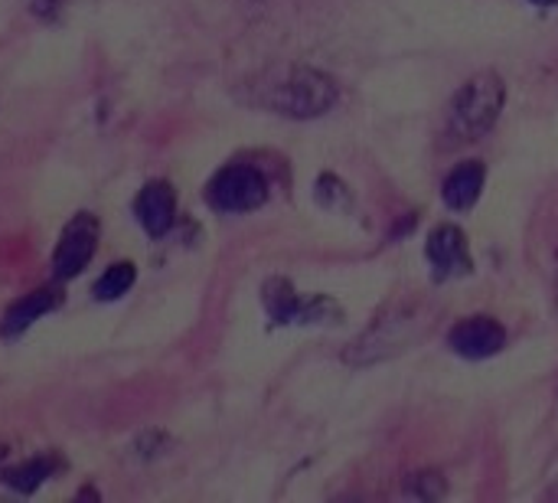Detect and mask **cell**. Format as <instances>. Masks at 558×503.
Masks as SVG:
<instances>
[{
	"label": "cell",
	"mask_w": 558,
	"mask_h": 503,
	"mask_svg": "<svg viewBox=\"0 0 558 503\" xmlns=\"http://www.w3.org/2000/svg\"><path fill=\"white\" fill-rule=\"evenodd\" d=\"M95 245H98V219L92 213H78L62 229V239L52 252V278L65 282V278L82 275L95 255Z\"/></svg>",
	"instance_id": "6"
},
{
	"label": "cell",
	"mask_w": 558,
	"mask_h": 503,
	"mask_svg": "<svg viewBox=\"0 0 558 503\" xmlns=\"http://www.w3.org/2000/svg\"><path fill=\"white\" fill-rule=\"evenodd\" d=\"M428 331H432V311L422 301L389 308L379 318H373V324L356 337V344L347 350V363H353V367L383 363V360L409 350L412 344H418Z\"/></svg>",
	"instance_id": "2"
},
{
	"label": "cell",
	"mask_w": 558,
	"mask_h": 503,
	"mask_svg": "<svg viewBox=\"0 0 558 503\" xmlns=\"http://www.w3.org/2000/svg\"><path fill=\"white\" fill-rule=\"evenodd\" d=\"M59 468V458H29V462H23L20 468H10L7 475H3V481L13 488V491H23V494H29V491H36L46 478H52V471Z\"/></svg>",
	"instance_id": "12"
},
{
	"label": "cell",
	"mask_w": 558,
	"mask_h": 503,
	"mask_svg": "<svg viewBox=\"0 0 558 503\" xmlns=\"http://www.w3.org/2000/svg\"><path fill=\"white\" fill-rule=\"evenodd\" d=\"M425 259L432 262L438 282H451V278L471 275V268H474V259H471V249H468V236H464L461 226H451V223L432 229V236L425 242Z\"/></svg>",
	"instance_id": "7"
},
{
	"label": "cell",
	"mask_w": 558,
	"mask_h": 503,
	"mask_svg": "<svg viewBox=\"0 0 558 503\" xmlns=\"http://www.w3.org/2000/svg\"><path fill=\"white\" fill-rule=\"evenodd\" d=\"M59 304H62V291H59L56 285L36 288V291L23 295L16 304H10V311L3 314L0 334H3V337H16V334H23L26 327H33L43 314L56 311Z\"/></svg>",
	"instance_id": "10"
},
{
	"label": "cell",
	"mask_w": 558,
	"mask_h": 503,
	"mask_svg": "<svg viewBox=\"0 0 558 503\" xmlns=\"http://www.w3.org/2000/svg\"><path fill=\"white\" fill-rule=\"evenodd\" d=\"M504 105H507V85L497 72L487 69L471 75L448 105V134L461 144L484 137L497 124Z\"/></svg>",
	"instance_id": "3"
},
{
	"label": "cell",
	"mask_w": 558,
	"mask_h": 503,
	"mask_svg": "<svg viewBox=\"0 0 558 503\" xmlns=\"http://www.w3.org/2000/svg\"><path fill=\"white\" fill-rule=\"evenodd\" d=\"M268 200V180L258 167L229 164L206 183V203L219 213H248Z\"/></svg>",
	"instance_id": "4"
},
{
	"label": "cell",
	"mask_w": 558,
	"mask_h": 503,
	"mask_svg": "<svg viewBox=\"0 0 558 503\" xmlns=\"http://www.w3.org/2000/svg\"><path fill=\"white\" fill-rule=\"evenodd\" d=\"M556 304H558V252H556Z\"/></svg>",
	"instance_id": "16"
},
{
	"label": "cell",
	"mask_w": 558,
	"mask_h": 503,
	"mask_svg": "<svg viewBox=\"0 0 558 503\" xmlns=\"http://www.w3.org/2000/svg\"><path fill=\"white\" fill-rule=\"evenodd\" d=\"M265 308H268V318L275 324H337L343 318L340 304L324 298V295H298L291 288V282L284 278H271L265 285Z\"/></svg>",
	"instance_id": "5"
},
{
	"label": "cell",
	"mask_w": 558,
	"mask_h": 503,
	"mask_svg": "<svg viewBox=\"0 0 558 503\" xmlns=\"http://www.w3.org/2000/svg\"><path fill=\"white\" fill-rule=\"evenodd\" d=\"M448 344L464 360H487V357H494V354H500L507 347V331L494 318L474 314V318H464V321H458L451 327Z\"/></svg>",
	"instance_id": "8"
},
{
	"label": "cell",
	"mask_w": 558,
	"mask_h": 503,
	"mask_svg": "<svg viewBox=\"0 0 558 503\" xmlns=\"http://www.w3.org/2000/svg\"><path fill=\"white\" fill-rule=\"evenodd\" d=\"M134 213H137L147 236H154V239L167 236L173 229V219H177V193H173V187L167 180H150L141 190V196L134 203Z\"/></svg>",
	"instance_id": "9"
},
{
	"label": "cell",
	"mask_w": 558,
	"mask_h": 503,
	"mask_svg": "<svg viewBox=\"0 0 558 503\" xmlns=\"http://www.w3.org/2000/svg\"><path fill=\"white\" fill-rule=\"evenodd\" d=\"M484 180H487V170L481 160H464L458 164L448 177H445V187H441V196L448 203V209H471L481 193H484Z\"/></svg>",
	"instance_id": "11"
},
{
	"label": "cell",
	"mask_w": 558,
	"mask_h": 503,
	"mask_svg": "<svg viewBox=\"0 0 558 503\" xmlns=\"http://www.w3.org/2000/svg\"><path fill=\"white\" fill-rule=\"evenodd\" d=\"M533 3H536V7H556L558 0H533Z\"/></svg>",
	"instance_id": "15"
},
{
	"label": "cell",
	"mask_w": 558,
	"mask_h": 503,
	"mask_svg": "<svg viewBox=\"0 0 558 503\" xmlns=\"http://www.w3.org/2000/svg\"><path fill=\"white\" fill-rule=\"evenodd\" d=\"M337 82L311 65H278L248 85V101L284 118H317L337 105Z\"/></svg>",
	"instance_id": "1"
},
{
	"label": "cell",
	"mask_w": 558,
	"mask_h": 503,
	"mask_svg": "<svg viewBox=\"0 0 558 503\" xmlns=\"http://www.w3.org/2000/svg\"><path fill=\"white\" fill-rule=\"evenodd\" d=\"M134 278H137V272H134L131 262H114V265L95 282V298H98V301H114V298L128 295V288L134 285Z\"/></svg>",
	"instance_id": "13"
},
{
	"label": "cell",
	"mask_w": 558,
	"mask_h": 503,
	"mask_svg": "<svg viewBox=\"0 0 558 503\" xmlns=\"http://www.w3.org/2000/svg\"><path fill=\"white\" fill-rule=\"evenodd\" d=\"M405 491H409L412 498H418V501H441V498L448 494L445 478H441L438 471H422V475H415V478L409 481Z\"/></svg>",
	"instance_id": "14"
}]
</instances>
